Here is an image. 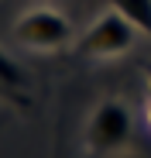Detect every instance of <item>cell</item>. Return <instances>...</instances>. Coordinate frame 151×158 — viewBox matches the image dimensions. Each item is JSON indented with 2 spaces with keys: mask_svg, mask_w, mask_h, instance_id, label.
I'll return each mask as SVG.
<instances>
[{
  "mask_svg": "<svg viewBox=\"0 0 151 158\" xmlns=\"http://www.w3.org/2000/svg\"><path fill=\"white\" fill-rule=\"evenodd\" d=\"M14 38L28 52H62L72 45V21L59 7H28L14 21Z\"/></svg>",
  "mask_w": 151,
  "mask_h": 158,
  "instance_id": "6da1fadb",
  "label": "cell"
},
{
  "mask_svg": "<svg viewBox=\"0 0 151 158\" xmlns=\"http://www.w3.org/2000/svg\"><path fill=\"white\" fill-rule=\"evenodd\" d=\"M134 41H137V28L120 10L107 7L103 14H96L89 21V28L83 31V38L76 41V52H79L83 59H117L124 52H131Z\"/></svg>",
  "mask_w": 151,
  "mask_h": 158,
  "instance_id": "7a4b0ae2",
  "label": "cell"
},
{
  "mask_svg": "<svg viewBox=\"0 0 151 158\" xmlns=\"http://www.w3.org/2000/svg\"><path fill=\"white\" fill-rule=\"evenodd\" d=\"M131 131H134V117H131V107L124 100H100L89 120H86V148L93 155H107V151H117L131 141Z\"/></svg>",
  "mask_w": 151,
  "mask_h": 158,
  "instance_id": "3957f363",
  "label": "cell"
},
{
  "mask_svg": "<svg viewBox=\"0 0 151 158\" xmlns=\"http://www.w3.org/2000/svg\"><path fill=\"white\" fill-rule=\"evenodd\" d=\"M28 72L21 62H14L4 48H0V100L10 103V107H28Z\"/></svg>",
  "mask_w": 151,
  "mask_h": 158,
  "instance_id": "277c9868",
  "label": "cell"
},
{
  "mask_svg": "<svg viewBox=\"0 0 151 158\" xmlns=\"http://www.w3.org/2000/svg\"><path fill=\"white\" fill-rule=\"evenodd\" d=\"M113 10H120L141 35H151V0H107Z\"/></svg>",
  "mask_w": 151,
  "mask_h": 158,
  "instance_id": "5b68a950",
  "label": "cell"
},
{
  "mask_svg": "<svg viewBox=\"0 0 151 158\" xmlns=\"http://www.w3.org/2000/svg\"><path fill=\"white\" fill-rule=\"evenodd\" d=\"M148 83H151V69H148ZM148 124H151V93H148Z\"/></svg>",
  "mask_w": 151,
  "mask_h": 158,
  "instance_id": "8992f818",
  "label": "cell"
}]
</instances>
